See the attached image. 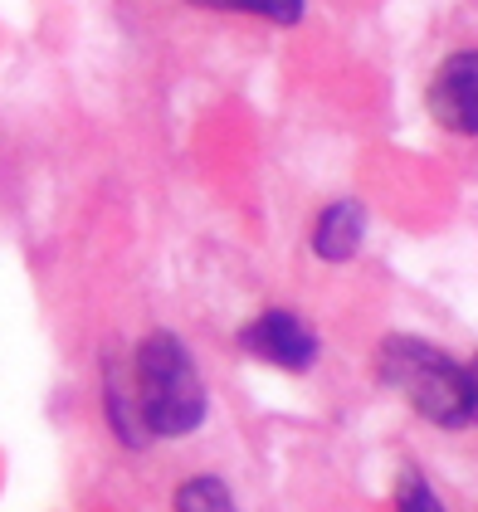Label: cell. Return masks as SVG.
<instances>
[{
    "label": "cell",
    "mask_w": 478,
    "mask_h": 512,
    "mask_svg": "<svg viewBox=\"0 0 478 512\" xmlns=\"http://www.w3.org/2000/svg\"><path fill=\"white\" fill-rule=\"evenodd\" d=\"M127 400L147 439H186L205 420V386L196 376V361L181 347V337L152 332L127 376Z\"/></svg>",
    "instance_id": "cell-1"
},
{
    "label": "cell",
    "mask_w": 478,
    "mask_h": 512,
    "mask_svg": "<svg viewBox=\"0 0 478 512\" xmlns=\"http://www.w3.org/2000/svg\"><path fill=\"white\" fill-rule=\"evenodd\" d=\"M376 366H381V381L405 395L415 415H425L430 425L439 430L474 425V371L459 356L420 337H386L376 352Z\"/></svg>",
    "instance_id": "cell-2"
},
{
    "label": "cell",
    "mask_w": 478,
    "mask_h": 512,
    "mask_svg": "<svg viewBox=\"0 0 478 512\" xmlns=\"http://www.w3.org/2000/svg\"><path fill=\"white\" fill-rule=\"evenodd\" d=\"M430 113L454 137H474L478 132V54L474 49H454L444 59V69L430 83Z\"/></svg>",
    "instance_id": "cell-3"
},
{
    "label": "cell",
    "mask_w": 478,
    "mask_h": 512,
    "mask_svg": "<svg viewBox=\"0 0 478 512\" xmlns=\"http://www.w3.org/2000/svg\"><path fill=\"white\" fill-rule=\"evenodd\" d=\"M239 347L254 356H264L269 366H283V371H308L318 361V337L308 332V322L298 313H274L254 317L244 332H239Z\"/></svg>",
    "instance_id": "cell-4"
},
{
    "label": "cell",
    "mask_w": 478,
    "mask_h": 512,
    "mask_svg": "<svg viewBox=\"0 0 478 512\" xmlns=\"http://www.w3.org/2000/svg\"><path fill=\"white\" fill-rule=\"evenodd\" d=\"M361 235H366V205L361 200H337L318 215V230H313V249L327 264H342L361 249Z\"/></svg>",
    "instance_id": "cell-5"
},
{
    "label": "cell",
    "mask_w": 478,
    "mask_h": 512,
    "mask_svg": "<svg viewBox=\"0 0 478 512\" xmlns=\"http://www.w3.org/2000/svg\"><path fill=\"white\" fill-rule=\"evenodd\" d=\"M176 508L181 512H230L235 498L220 478H186L181 493H176Z\"/></svg>",
    "instance_id": "cell-6"
},
{
    "label": "cell",
    "mask_w": 478,
    "mask_h": 512,
    "mask_svg": "<svg viewBox=\"0 0 478 512\" xmlns=\"http://www.w3.org/2000/svg\"><path fill=\"white\" fill-rule=\"evenodd\" d=\"M215 5L249 10V15H259V20H274V25H298V20H303V0H215Z\"/></svg>",
    "instance_id": "cell-7"
},
{
    "label": "cell",
    "mask_w": 478,
    "mask_h": 512,
    "mask_svg": "<svg viewBox=\"0 0 478 512\" xmlns=\"http://www.w3.org/2000/svg\"><path fill=\"white\" fill-rule=\"evenodd\" d=\"M396 508L400 512H439V498L435 493H425V483H420V478H410V483H405V493L396 498Z\"/></svg>",
    "instance_id": "cell-8"
},
{
    "label": "cell",
    "mask_w": 478,
    "mask_h": 512,
    "mask_svg": "<svg viewBox=\"0 0 478 512\" xmlns=\"http://www.w3.org/2000/svg\"><path fill=\"white\" fill-rule=\"evenodd\" d=\"M205 5H215V0H205Z\"/></svg>",
    "instance_id": "cell-9"
}]
</instances>
